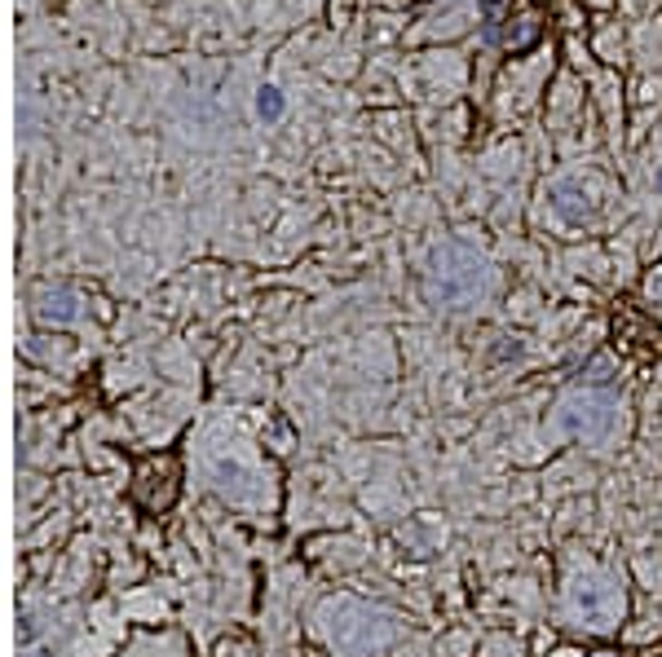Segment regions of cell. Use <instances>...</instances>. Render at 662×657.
Instances as JSON below:
<instances>
[{"instance_id":"obj_1","label":"cell","mask_w":662,"mask_h":657,"mask_svg":"<svg viewBox=\"0 0 662 657\" xmlns=\"http://www.w3.org/2000/svg\"><path fill=\"white\" fill-rule=\"evenodd\" d=\"M491 292V266L486 256L463 247V243H442L429 260V296L446 309H469Z\"/></svg>"},{"instance_id":"obj_2","label":"cell","mask_w":662,"mask_h":657,"mask_svg":"<svg viewBox=\"0 0 662 657\" xmlns=\"http://www.w3.org/2000/svg\"><path fill=\"white\" fill-rule=\"evenodd\" d=\"M574 614L583 618V627L591 631H610L623 618V591L614 582H574Z\"/></svg>"}]
</instances>
